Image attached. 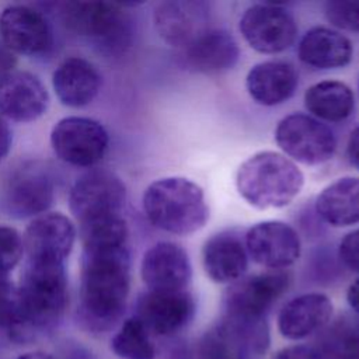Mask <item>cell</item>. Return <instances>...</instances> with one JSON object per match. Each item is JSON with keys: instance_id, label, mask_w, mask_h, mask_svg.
Masks as SVG:
<instances>
[{"instance_id": "obj_1", "label": "cell", "mask_w": 359, "mask_h": 359, "mask_svg": "<svg viewBox=\"0 0 359 359\" xmlns=\"http://www.w3.org/2000/svg\"><path fill=\"white\" fill-rule=\"evenodd\" d=\"M130 289L126 247L83 250L80 316L95 330L111 328L123 314Z\"/></svg>"}, {"instance_id": "obj_2", "label": "cell", "mask_w": 359, "mask_h": 359, "mask_svg": "<svg viewBox=\"0 0 359 359\" xmlns=\"http://www.w3.org/2000/svg\"><path fill=\"white\" fill-rule=\"evenodd\" d=\"M142 203L146 217L154 227L175 236L194 234L203 229L209 219L203 189L185 177L153 181L144 189Z\"/></svg>"}, {"instance_id": "obj_3", "label": "cell", "mask_w": 359, "mask_h": 359, "mask_svg": "<svg viewBox=\"0 0 359 359\" xmlns=\"http://www.w3.org/2000/svg\"><path fill=\"white\" fill-rule=\"evenodd\" d=\"M304 175L294 161L282 153L264 150L250 156L237 170L236 187L251 206L279 209L300 194Z\"/></svg>"}, {"instance_id": "obj_4", "label": "cell", "mask_w": 359, "mask_h": 359, "mask_svg": "<svg viewBox=\"0 0 359 359\" xmlns=\"http://www.w3.org/2000/svg\"><path fill=\"white\" fill-rule=\"evenodd\" d=\"M17 299L25 337L52 327L67 304L65 264L27 262L17 286Z\"/></svg>"}, {"instance_id": "obj_5", "label": "cell", "mask_w": 359, "mask_h": 359, "mask_svg": "<svg viewBox=\"0 0 359 359\" xmlns=\"http://www.w3.org/2000/svg\"><path fill=\"white\" fill-rule=\"evenodd\" d=\"M203 359H259L269 348L265 318L224 313L201 341Z\"/></svg>"}, {"instance_id": "obj_6", "label": "cell", "mask_w": 359, "mask_h": 359, "mask_svg": "<svg viewBox=\"0 0 359 359\" xmlns=\"http://www.w3.org/2000/svg\"><path fill=\"white\" fill-rule=\"evenodd\" d=\"M275 142L286 157L306 165L324 164L337 151V137L331 128L302 112L286 115L278 122Z\"/></svg>"}, {"instance_id": "obj_7", "label": "cell", "mask_w": 359, "mask_h": 359, "mask_svg": "<svg viewBox=\"0 0 359 359\" xmlns=\"http://www.w3.org/2000/svg\"><path fill=\"white\" fill-rule=\"evenodd\" d=\"M55 154L74 167H93L108 150L109 136L104 125L87 116H66L50 130Z\"/></svg>"}, {"instance_id": "obj_8", "label": "cell", "mask_w": 359, "mask_h": 359, "mask_svg": "<svg viewBox=\"0 0 359 359\" xmlns=\"http://www.w3.org/2000/svg\"><path fill=\"white\" fill-rule=\"evenodd\" d=\"M126 199L123 181L112 171L95 168L80 175L69 194V208L79 224L119 215Z\"/></svg>"}, {"instance_id": "obj_9", "label": "cell", "mask_w": 359, "mask_h": 359, "mask_svg": "<svg viewBox=\"0 0 359 359\" xmlns=\"http://www.w3.org/2000/svg\"><path fill=\"white\" fill-rule=\"evenodd\" d=\"M123 7V3L112 1H65L59 13L70 31L118 45L123 43L129 34V18Z\"/></svg>"}, {"instance_id": "obj_10", "label": "cell", "mask_w": 359, "mask_h": 359, "mask_svg": "<svg viewBox=\"0 0 359 359\" xmlns=\"http://www.w3.org/2000/svg\"><path fill=\"white\" fill-rule=\"evenodd\" d=\"M238 29L257 52L273 55L290 48L297 36V24L290 11L275 3H255L247 7Z\"/></svg>"}, {"instance_id": "obj_11", "label": "cell", "mask_w": 359, "mask_h": 359, "mask_svg": "<svg viewBox=\"0 0 359 359\" xmlns=\"http://www.w3.org/2000/svg\"><path fill=\"white\" fill-rule=\"evenodd\" d=\"M53 199V177L49 170L38 161L21 164L7 180L4 206L8 215L15 219L36 217L46 213Z\"/></svg>"}, {"instance_id": "obj_12", "label": "cell", "mask_w": 359, "mask_h": 359, "mask_svg": "<svg viewBox=\"0 0 359 359\" xmlns=\"http://www.w3.org/2000/svg\"><path fill=\"white\" fill-rule=\"evenodd\" d=\"M292 283L289 271H269L243 276L229 285L223 304L224 313L265 318L269 309L286 293Z\"/></svg>"}, {"instance_id": "obj_13", "label": "cell", "mask_w": 359, "mask_h": 359, "mask_svg": "<svg viewBox=\"0 0 359 359\" xmlns=\"http://www.w3.org/2000/svg\"><path fill=\"white\" fill-rule=\"evenodd\" d=\"M244 244L248 257L269 271H285L293 265L302 252L297 231L280 220H264L251 226Z\"/></svg>"}, {"instance_id": "obj_14", "label": "cell", "mask_w": 359, "mask_h": 359, "mask_svg": "<svg viewBox=\"0 0 359 359\" xmlns=\"http://www.w3.org/2000/svg\"><path fill=\"white\" fill-rule=\"evenodd\" d=\"M76 240L72 220L59 212H46L31 220L22 236L27 262L65 264Z\"/></svg>"}, {"instance_id": "obj_15", "label": "cell", "mask_w": 359, "mask_h": 359, "mask_svg": "<svg viewBox=\"0 0 359 359\" xmlns=\"http://www.w3.org/2000/svg\"><path fill=\"white\" fill-rule=\"evenodd\" d=\"M195 310V299L188 290H147L139 296L135 317L150 335L167 337L184 330L192 321Z\"/></svg>"}, {"instance_id": "obj_16", "label": "cell", "mask_w": 359, "mask_h": 359, "mask_svg": "<svg viewBox=\"0 0 359 359\" xmlns=\"http://www.w3.org/2000/svg\"><path fill=\"white\" fill-rule=\"evenodd\" d=\"M0 41L14 53L38 55L52 43L46 17L27 4H10L0 13Z\"/></svg>"}, {"instance_id": "obj_17", "label": "cell", "mask_w": 359, "mask_h": 359, "mask_svg": "<svg viewBox=\"0 0 359 359\" xmlns=\"http://www.w3.org/2000/svg\"><path fill=\"white\" fill-rule=\"evenodd\" d=\"M140 276L147 290H187L192 279L188 252L177 243L158 241L143 254Z\"/></svg>"}, {"instance_id": "obj_18", "label": "cell", "mask_w": 359, "mask_h": 359, "mask_svg": "<svg viewBox=\"0 0 359 359\" xmlns=\"http://www.w3.org/2000/svg\"><path fill=\"white\" fill-rule=\"evenodd\" d=\"M49 107L43 83L32 73L13 70L0 79V115L15 122H32Z\"/></svg>"}, {"instance_id": "obj_19", "label": "cell", "mask_w": 359, "mask_h": 359, "mask_svg": "<svg viewBox=\"0 0 359 359\" xmlns=\"http://www.w3.org/2000/svg\"><path fill=\"white\" fill-rule=\"evenodd\" d=\"M158 36L170 46L184 49L209 27L208 8L202 1L168 0L160 3L153 13Z\"/></svg>"}, {"instance_id": "obj_20", "label": "cell", "mask_w": 359, "mask_h": 359, "mask_svg": "<svg viewBox=\"0 0 359 359\" xmlns=\"http://www.w3.org/2000/svg\"><path fill=\"white\" fill-rule=\"evenodd\" d=\"M181 55L188 70L217 74L236 66L240 48L230 32L220 28H208L184 48Z\"/></svg>"}, {"instance_id": "obj_21", "label": "cell", "mask_w": 359, "mask_h": 359, "mask_svg": "<svg viewBox=\"0 0 359 359\" xmlns=\"http://www.w3.org/2000/svg\"><path fill=\"white\" fill-rule=\"evenodd\" d=\"M332 302L324 293H303L283 304L278 314V330L290 341L304 339L321 331L332 317Z\"/></svg>"}, {"instance_id": "obj_22", "label": "cell", "mask_w": 359, "mask_h": 359, "mask_svg": "<svg viewBox=\"0 0 359 359\" xmlns=\"http://www.w3.org/2000/svg\"><path fill=\"white\" fill-rule=\"evenodd\" d=\"M248 258L244 238L230 230L210 236L202 247L205 273L215 283L230 285L243 278Z\"/></svg>"}, {"instance_id": "obj_23", "label": "cell", "mask_w": 359, "mask_h": 359, "mask_svg": "<svg viewBox=\"0 0 359 359\" xmlns=\"http://www.w3.org/2000/svg\"><path fill=\"white\" fill-rule=\"evenodd\" d=\"M299 74L293 65L283 60H265L254 65L245 77L250 97L259 105H280L293 97Z\"/></svg>"}, {"instance_id": "obj_24", "label": "cell", "mask_w": 359, "mask_h": 359, "mask_svg": "<svg viewBox=\"0 0 359 359\" xmlns=\"http://www.w3.org/2000/svg\"><path fill=\"white\" fill-rule=\"evenodd\" d=\"M297 56L302 63L317 70L341 69L351 63L353 45L342 32L328 27H313L300 38Z\"/></svg>"}, {"instance_id": "obj_25", "label": "cell", "mask_w": 359, "mask_h": 359, "mask_svg": "<svg viewBox=\"0 0 359 359\" xmlns=\"http://www.w3.org/2000/svg\"><path fill=\"white\" fill-rule=\"evenodd\" d=\"M102 77L87 59L70 56L60 62L52 74V87L63 105L80 108L88 105L101 88Z\"/></svg>"}, {"instance_id": "obj_26", "label": "cell", "mask_w": 359, "mask_h": 359, "mask_svg": "<svg viewBox=\"0 0 359 359\" xmlns=\"http://www.w3.org/2000/svg\"><path fill=\"white\" fill-rule=\"evenodd\" d=\"M316 212L332 227L359 223V178L342 177L328 184L316 199Z\"/></svg>"}, {"instance_id": "obj_27", "label": "cell", "mask_w": 359, "mask_h": 359, "mask_svg": "<svg viewBox=\"0 0 359 359\" xmlns=\"http://www.w3.org/2000/svg\"><path fill=\"white\" fill-rule=\"evenodd\" d=\"M304 107L316 119L337 123L352 115L355 95L352 88L342 81L323 80L306 90Z\"/></svg>"}, {"instance_id": "obj_28", "label": "cell", "mask_w": 359, "mask_h": 359, "mask_svg": "<svg viewBox=\"0 0 359 359\" xmlns=\"http://www.w3.org/2000/svg\"><path fill=\"white\" fill-rule=\"evenodd\" d=\"M318 338L320 356L327 359H359V320L344 317L328 323Z\"/></svg>"}, {"instance_id": "obj_29", "label": "cell", "mask_w": 359, "mask_h": 359, "mask_svg": "<svg viewBox=\"0 0 359 359\" xmlns=\"http://www.w3.org/2000/svg\"><path fill=\"white\" fill-rule=\"evenodd\" d=\"M83 250L126 247L128 224L121 215L105 216L80 224Z\"/></svg>"}, {"instance_id": "obj_30", "label": "cell", "mask_w": 359, "mask_h": 359, "mask_svg": "<svg viewBox=\"0 0 359 359\" xmlns=\"http://www.w3.org/2000/svg\"><path fill=\"white\" fill-rule=\"evenodd\" d=\"M111 348L121 359H154L156 356L150 334L136 317L123 321L111 341Z\"/></svg>"}, {"instance_id": "obj_31", "label": "cell", "mask_w": 359, "mask_h": 359, "mask_svg": "<svg viewBox=\"0 0 359 359\" xmlns=\"http://www.w3.org/2000/svg\"><path fill=\"white\" fill-rule=\"evenodd\" d=\"M324 14L337 31L359 32V0H330L324 4Z\"/></svg>"}, {"instance_id": "obj_32", "label": "cell", "mask_w": 359, "mask_h": 359, "mask_svg": "<svg viewBox=\"0 0 359 359\" xmlns=\"http://www.w3.org/2000/svg\"><path fill=\"white\" fill-rule=\"evenodd\" d=\"M24 255L21 234L8 226H0V273L8 275Z\"/></svg>"}, {"instance_id": "obj_33", "label": "cell", "mask_w": 359, "mask_h": 359, "mask_svg": "<svg viewBox=\"0 0 359 359\" xmlns=\"http://www.w3.org/2000/svg\"><path fill=\"white\" fill-rule=\"evenodd\" d=\"M338 257L348 269L359 272V229L344 236L338 245Z\"/></svg>"}, {"instance_id": "obj_34", "label": "cell", "mask_w": 359, "mask_h": 359, "mask_svg": "<svg viewBox=\"0 0 359 359\" xmlns=\"http://www.w3.org/2000/svg\"><path fill=\"white\" fill-rule=\"evenodd\" d=\"M273 359H321L317 349L307 345H292L276 352Z\"/></svg>"}, {"instance_id": "obj_35", "label": "cell", "mask_w": 359, "mask_h": 359, "mask_svg": "<svg viewBox=\"0 0 359 359\" xmlns=\"http://www.w3.org/2000/svg\"><path fill=\"white\" fill-rule=\"evenodd\" d=\"M17 63L15 53L11 52L1 41H0V79L14 70Z\"/></svg>"}, {"instance_id": "obj_36", "label": "cell", "mask_w": 359, "mask_h": 359, "mask_svg": "<svg viewBox=\"0 0 359 359\" xmlns=\"http://www.w3.org/2000/svg\"><path fill=\"white\" fill-rule=\"evenodd\" d=\"M346 156L351 164L359 170V125L351 132L348 137Z\"/></svg>"}, {"instance_id": "obj_37", "label": "cell", "mask_w": 359, "mask_h": 359, "mask_svg": "<svg viewBox=\"0 0 359 359\" xmlns=\"http://www.w3.org/2000/svg\"><path fill=\"white\" fill-rule=\"evenodd\" d=\"M11 147V130L4 121V118L0 115V161L8 154Z\"/></svg>"}, {"instance_id": "obj_38", "label": "cell", "mask_w": 359, "mask_h": 359, "mask_svg": "<svg viewBox=\"0 0 359 359\" xmlns=\"http://www.w3.org/2000/svg\"><path fill=\"white\" fill-rule=\"evenodd\" d=\"M346 300H348L351 309H352L355 313L359 314V278L355 279V280L349 285V287H348V290H346Z\"/></svg>"}, {"instance_id": "obj_39", "label": "cell", "mask_w": 359, "mask_h": 359, "mask_svg": "<svg viewBox=\"0 0 359 359\" xmlns=\"http://www.w3.org/2000/svg\"><path fill=\"white\" fill-rule=\"evenodd\" d=\"M18 359H55V358L46 352L35 351V352H27V353L21 355Z\"/></svg>"}, {"instance_id": "obj_40", "label": "cell", "mask_w": 359, "mask_h": 359, "mask_svg": "<svg viewBox=\"0 0 359 359\" xmlns=\"http://www.w3.org/2000/svg\"><path fill=\"white\" fill-rule=\"evenodd\" d=\"M13 282L10 280V278H8V275H3V273H0V292L3 290V289H6L7 286H10Z\"/></svg>"}]
</instances>
